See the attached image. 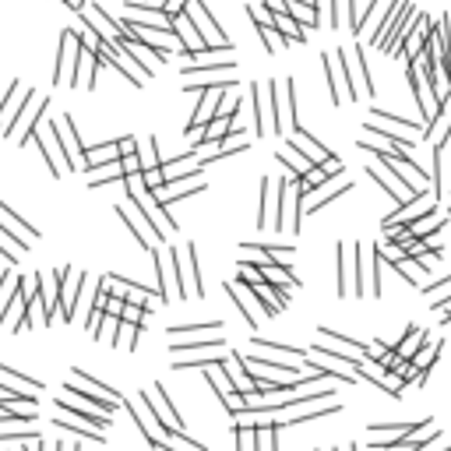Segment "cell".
Listing matches in <instances>:
<instances>
[{
	"mask_svg": "<svg viewBox=\"0 0 451 451\" xmlns=\"http://www.w3.org/2000/svg\"><path fill=\"white\" fill-rule=\"evenodd\" d=\"M222 332V321H208V324H191V328H169L173 339H184V335H216Z\"/></svg>",
	"mask_w": 451,
	"mask_h": 451,
	"instance_id": "83f0119b",
	"label": "cell"
},
{
	"mask_svg": "<svg viewBox=\"0 0 451 451\" xmlns=\"http://www.w3.org/2000/svg\"><path fill=\"white\" fill-rule=\"evenodd\" d=\"M18 251H28V240L14 236L8 226H0V254H4L11 264H18Z\"/></svg>",
	"mask_w": 451,
	"mask_h": 451,
	"instance_id": "9a60e30c",
	"label": "cell"
},
{
	"mask_svg": "<svg viewBox=\"0 0 451 451\" xmlns=\"http://www.w3.org/2000/svg\"><path fill=\"white\" fill-rule=\"evenodd\" d=\"M152 392H156V399H159L162 412L169 416V427H173V430H184V419H180V412L173 409V402H169V392H166V384H156Z\"/></svg>",
	"mask_w": 451,
	"mask_h": 451,
	"instance_id": "4316f807",
	"label": "cell"
},
{
	"mask_svg": "<svg viewBox=\"0 0 451 451\" xmlns=\"http://www.w3.org/2000/svg\"><path fill=\"white\" fill-rule=\"evenodd\" d=\"M173 261V251H156V272H159V296H162V304L169 300V264ZM176 279V272H173ZM176 296H180V279H176Z\"/></svg>",
	"mask_w": 451,
	"mask_h": 451,
	"instance_id": "8fae6325",
	"label": "cell"
},
{
	"mask_svg": "<svg viewBox=\"0 0 451 451\" xmlns=\"http://www.w3.org/2000/svg\"><path fill=\"white\" fill-rule=\"evenodd\" d=\"M198 349H208V353H216V349H222V339H180V342H173L169 346V353L173 356H184V353H198Z\"/></svg>",
	"mask_w": 451,
	"mask_h": 451,
	"instance_id": "e0dca14e",
	"label": "cell"
},
{
	"mask_svg": "<svg viewBox=\"0 0 451 451\" xmlns=\"http://www.w3.org/2000/svg\"><path fill=\"white\" fill-rule=\"evenodd\" d=\"M0 377H4L8 381V388H14V392H28V388H32V392H39V381H32V377H28V374H18L14 367H4V364H0Z\"/></svg>",
	"mask_w": 451,
	"mask_h": 451,
	"instance_id": "44dd1931",
	"label": "cell"
},
{
	"mask_svg": "<svg viewBox=\"0 0 451 451\" xmlns=\"http://www.w3.org/2000/svg\"><path fill=\"white\" fill-rule=\"evenodd\" d=\"M275 159H279V162H282V166H286V169L296 176V180H300V176H307V173L314 169V166H311L304 156H300V152H293L289 145H286V148H279V156H275Z\"/></svg>",
	"mask_w": 451,
	"mask_h": 451,
	"instance_id": "2e32d148",
	"label": "cell"
},
{
	"mask_svg": "<svg viewBox=\"0 0 451 451\" xmlns=\"http://www.w3.org/2000/svg\"><path fill=\"white\" fill-rule=\"evenodd\" d=\"M289 148H293V152H300V156H304L311 166H321V162H328V159H332V152H328V148L314 138V134H307L304 127H293V141H286Z\"/></svg>",
	"mask_w": 451,
	"mask_h": 451,
	"instance_id": "8992f818",
	"label": "cell"
},
{
	"mask_svg": "<svg viewBox=\"0 0 451 451\" xmlns=\"http://www.w3.org/2000/svg\"><path fill=\"white\" fill-rule=\"evenodd\" d=\"M56 409L64 412V416H71V419H81L85 427H92V430H99V434L109 427V416H103L99 409L85 406V402H78V399H71V395H56Z\"/></svg>",
	"mask_w": 451,
	"mask_h": 451,
	"instance_id": "277c9868",
	"label": "cell"
},
{
	"mask_svg": "<svg viewBox=\"0 0 451 451\" xmlns=\"http://www.w3.org/2000/svg\"><path fill=\"white\" fill-rule=\"evenodd\" d=\"M353 275H356L353 293L356 296H367V268H364V247H359V244H353Z\"/></svg>",
	"mask_w": 451,
	"mask_h": 451,
	"instance_id": "7402d4cb",
	"label": "cell"
},
{
	"mask_svg": "<svg viewBox=\"0 0 451 451\" xmlns=\"http://www.w3.org/2000/svg\"><path fill=\"white\" fill-rule=\"evenodd\" d=\"M64 4H67L71 11H78V14H81V11L88 8V0H64Z\"/></svg>",
	"mask_w": 451,
	"mask_h": 451,
	"instance_id": "60d3db41",
	"label": "cell"
},
{
	"mask_svg": "<svg viewBox=\"0 0 451 451\" xmlns=\"http://www.w3.org/2000/svg\"><path fill=\"white\" fill-rule=\"evenodd\" d=\"M18 451H21V448H18Z\"/></svg>",
	"mask_w": 451,
	"mask_h": 451,
	"instance_id": "7bdbcfd3",
	"label": "cell"
},
{
	"mask_svg": "<svg viewBox=\"0 0 451 451\" xmlns=\"http://www.w3.org/2000/svg\"><path fill=\"white\" fill-rule=\"evenodd\" d=\"M187 4H191V0H162V14L173 21L176 14H184V8H187Z\"/></svg>",
	"mask_w": 451,
	"mask_h": 451,
	"instance_id": "74e56055",
	"label": "cell"
},
{
	"mask_svg": "<svg viewBox=\"0 0 451 451\" xmlns=\"http://www.w3.org/2000/svg\"><path fill=\"white\" fill-rule=\"evenodd\" d=\"M374 113V120H377V124H384V120H388V124H399V127H406L409 134H416V131H423V127H419L416 124V120H409V116H399V113H388V109H370Z\"/></svg>",
	"mask_w": 451,
	"mask_h": 451,
	"instance_id": "f1b7e54d",
	"label": "cell"
},
{
	"mask_svg": "<svg viewBox=\"0 0 451 451\" xmlns=\"http://www.w3.org/2000/svg\"><path fill=\"white\" fill-rule=\"evenodd\" d=\"M138 335H141V328L127 324V321H120V332H116V346H124V349H138Z\"/></svg>",
	"mask_w": 451,
	"mask_h": 451,
	"instance_id": "4dcf8cb0",
	"label": "cell"
},
{
	"mask_svg": "<svg viewBox=\"0 0 451 451\" xmlns=\"http://www.w3.org/2000/svg\"><path fill=\"white\" fill-rule=\"evenodd\" d=\"M251 141L244 138V134H229V138H222L219 141V159H226V156H236V152H244Z\"/></svg>",
	"mask_w": 451,
	"mask_h": 451,
	"instance_id": "d6a6232c",
	"label": "cell"
},
{
	"mask_svg": "<svg viewBox=\"0 0 451 451\" xmlns=\"http://www.w3.org/2000/svg\"><path fill=\"white\" fill-rule=\"evenodd\" d=\"M124 184V166H120V159L106 162V166H96V169H88V184L92 187H103V184Z\"/></svg>",
	"mask_w": 451,
	"mask_h": 451,
	"instance_id": "7c38bea8",
	"label": "cell"
},
{
	"mask_svg": "<svg viewBox=\"0 0 451 451\" xmlns=\"http://www.w3.org/2000/svg\"><path fill=\"white\" fill-rule=\"evenodd\" d=\"M53 286H56V300H60V314H64V321H74L78 293L85 286V275H78L74 268H56V272H53Z\"/></svg>",
	"mask_w": 451,
	"mask_h": 451,
	"instance_id": "3957f363",
	"label": "cell"
},
{
	"mask_svg": "<svg viewBox=\"0 0 451 451\" xmlns=\"http://www.w3.org/2000/svg\"><path fill=\"white\" fill-rule=\"evenodd\" d=\"M116 332H120V317L103 314L99 324H96V332H92V339H99V342H106V346H116Z\"/></svg>",
	"mask_w": 451,
	"mask_h": 451,
	"instance_id": "603a6c76",
	"label": "cell"
},
{
	"mask_svg": "<svg viewBox=\"0 0 451 451\" xmlns=\"http://www.w3.org/2000/svg\"><path fill=\"white\" fill-rule=\"evenodd\" d=\"M78 39H74V28H64L56 39V64H53V81H60L67 74V67H78Z\"/></svg>",
	"mask_w": 451,
	"mask_h": 451,
	"instance_id": "52a82bcc",
	"label": "cell"
},
{
	"mask_svg": "<svg viewBox=\"0 0 451 451\" xmlns=\"http://www.w3.org/2000/svg\"><path fill=\"white\" fill-rule=\"evenodd\" d=\"M43 434L39 430H32V427H18V430H0V441H21V444H28V441H39Z\"/></svg>",
	"mask_w": 451,
	"mask_h": 451,
	"instance_id": "836d02e7",
	"label": "cell"
},
{
	"mask_svg": "<svg viewBox=\"0 0 451 451\" xmlns=\"http://www.w3.org/2000/svg\"><path fill=\"white\" fill-rule=\"evenodd\" d=\"M124 304H127L124 296H109V300H106V314H109V317H120V314H124Z\"/></svg>",
	"mask_w": 451,
	"mask_h": 451,
	"instance_id": "f35d334b",
	"label": "cell"
},
{
	"mask_svg": "<svg viewBox=\"0 0 451 451\" xmlns=\"http://www.w3.org/2000/svg\"><path fill=\"white\" fill-rule=\"evenodd\" d=\"M11 282H14V272H4V275H0V307H4L8 304V300H11Z\"/></svg>",
	"mask_w": 451,
	"mask_h": 451,
	"instance_id": "ab89813d",
	"label": "cell"
},
{
	"mask_svg": "<svg viewBox=\"0 0 451 451\" xmlns=\"http://www.w3.org/2000/svg\"><path fill=\"white\" fill-rule=\"evenodd\" d=\"M222 289H226V293L233 296V304H236V311H240V314H244V321H247V324L254 328V324H258V317H254V311H251V304H247V296H244V289H240L236 282H222Z\"/></svg>",
	"mask_w": 451,
	"mask_h": 451,
	"instance_id": "cb8c5ba5",
	"label": "cell"
},
{
	"mask_svg": "<svg viewBox=\"0 0 451 451\" xmlns=\"http://www.w3.org/2000/svg\"><path fill=\"white\" fill-rule=\"evenodd\" d=\"M423 346H430V332H423V328H406V335L399 339L395 353H399L402 359H412Z\"/></svg>",
	"mask_w": 451,
	"mask_h": 451,
	"instance_id": "30bf717a",
	"label": "cell"
},
{
	"mask_svg": "<svg viewBox=\"0 0 451 451\" xmlns=\"http://www.w3.org/2000/svg\"><path fill=\"white\" fill-rule=\"evenodd\" d=\"M32 141L39 145V152L46 156V166H50V173H53V176H60V173H67V162H64V152H60V145H56V138H53V131H50V124H46V131H43V127H36V134H32Z\"/></svg>",
	"mask_w": 451,
	"mask_h": 451,
	"instance_id": "ba28073f",
	"label": "cell"
},
{
	"mask_svg": "<svg viewBox=\"0 0 451 451\" xmlns=\"http://www.w3.org/2000/svg\"><path fill=\"white\" fill-rule=\"evenodd\" d=\"M324 81H328V92H332V103H346V92H342V85H339V71H335V53H328L324 56Z\"/></svg>",
	"mask_w": 451,
	"mask_h": 451,
	"instance_id": "ffe728a7",
	"label": "cell"
},
{
	"mask_svg": "<svg viewBox=\"0 0 451 451\" xmlns=\"http://www.w3.org/2000/svg\"><path fill=\"white\" fill-rule=\"evenodd\" d=\"M226 92L229 88H208V92H201V103H198V109H194V116H191V124H187V134H194L198 127H208L212 120L219 116V106L226 103Z\"/></svg>",
	"mask_w": 451,
	"mask_h": 451,
	"instance_id": "5b68a950",
	"label": "cell"
},
{
	"mask_svg": "<svg viewBox=\"0 0 451 451\" xmlns=\"http://www.w3.org/2000/svg\"><path fill=\"white\" fill-rule=\"evenodd\" d=\"M116 152H120V159H127V156H138V138H134V134H124V138H116Z\"/></svg>",
	"mask_w": 451,
	"mask_h": 451,
	"instance_id": "8d00e7d4",
	"label": "cell"
},
{
	"mask_svg": "<svg viewBox=\"0 0 451 451\" xmlns=\"http://www.w3.org/2000/svg\"><path fill=\"white\" fill-rule=\"evenodd\" d=\"M53 423L60 427V430H71V434H78V437H85V441H96V444H106V437L99 434V430H92V427H85V423H74L71 416H56Z\"/></svg>",
	"mask_w": 451,
	"mask_h": 451,
	"instance_id": "d6986e66",
	"label": "cell"
},
{
	"mask_svg": "<svg viewBox=\"0 0 451 451\" xmlns=\"http://www.w3.org/2000/svg\"><path fill=\"white\" fill-rule=\"evenodd\" d=\"M74 377H78V384L85 388V392H92V395H99V399H109V402H120V392H116V388H106L103 381L88 377L81 367H74Z\"/></svg>",
	"mask_w": 451,
	"mask_h": 451,
	"instance_id": "5bb4252c",
	"label": "cell"
},
{
	"mask_svg": "<svg viewBox=\"0 0 451 451\" xmlns=\"http://www.w3.org/2000/svg\"><path fill=\"white\" fill-rule=\"evenodd\" d=\"M335 254H339V296H349V279H346V261H349V254H346L342 244L335 247Z\"/></svg>",
	"mask_w": 451,
	"mask_h": 451,
	"instance_id": "e575fe53",
	"label": "cell"
},
{
	"mask_svg": "<svg viewBox=\"0 0 451 451\" xmlns=\"http://www.w3.org/2000/svg\"><path fill=\"white\" fill-rule=\"evenodd\" d=\"M50 131L60 145V152H64L67 169H81L85 166V141H78V134H74V120L67 113H60V116L50 120Z\"/></svg>",
	"mask_w": 451,
	"mask_h": 451,
	"instance_id": "7a4b0ae2",
	"label": "cell"
},
{
	"mask_svg": "<svg viewBox=\"0 0 451 451\" xmlns=\"http://www.w3.org/2000/svg\"><path fill=\"white\" fill-rule=\"evenodd\" d=\"M441 226H444V216L437 212V204H434L430 212H423L416 222H409V233H412L416 240H430V236L441 233Z\"/></svg>",
	"mask_w": 451,
	"mask_h": 451,
	"instance_id": "9c48e42d",
	"label": "cell"
},
{
	"mask_svg": "<svg viewBox=\"0 0 451 451\" xmlns=\"http://www.w3.org/2000/svg\"><path fill=\"white\" fill-rule=\"evenodd\" d=\"M184 14H187V21L194 25V32L201 36V43L208 50H229L233 53V43L226 36V28H219V21L212 18V11L204 8V0H191V4L184 8Z\"/></svg>",
	"mask_w": 451,
	"mask_h": 451,
	"instance_id": "6da1fadb",
	"label": "cell"
},
{
	"mask_svg": "<svg viewBox=\"0 0 451 451\" xmlns=\"http://www.w3.org/2000/svg\"><path fill=\"white\" fill-rule=\"evenodd\" d=\"M353 60H356V67H359V85H364V92L374 96V85H370V71H367V53H364V46H356V50H353Z\"/></svg>",
	"mask_w": 451,
	"mask_h": 451,
	"instance_id": "1f68e13d",
	"label": "cell"
},
{
	"mask_svg": "<svg viewBox=\"0 0 451 451\" xmlns=\"http://www.w3.org/2000/svg\"><path fill=\"white\" fill-rule=\"evenodd\" d=\"M448 219H451V212H448Z\"/></svg>",
	"mask_w": 451,
	"mask_h": 451,
	"instance_id": "b9f144b4",
	"label": "cell"
},
{
	"mask_svg": "<svg viewBox=\"0 0 451 451\" xmlns=\"http://www.w3.org/2000/svg\"><path fill=\"white\" fill-rule=\"evenodd\" d=\"M138 159H141V173L159 169V166H162V162H159V141H156V138L138 141Z\"/></svg>",
	"mask_w": 451,
	"mask_h": 451,
	"instance_id": "ac0fdd59",
	"label": "cell"
},
{
	"mask_svg": "<svg viewBox=\"0 0 451 451\" xmlns=\"http://www.w3.org/2000/svg\"><path fill=\"white\" fill-rule=\"evenodd\" d=\"M233 434H236V451H254V434H258V430L233 427Z\"/></svg>",
	"mask_w": 451,
	"mask_h": 451,
	"instance_id": "d590c367",
	"label": "cell"
},
{
	"mask_svg": "<svg viewBox=\"0 0 451 451\" xmlns=\"http://www.w3.org/2000/svg\"><path fill=\"white\" fill-rule=\"evenodd\" d=\"M187 261H191V275H194V282H198V289H201V268H198V244H187ZM204 293V289H201ZM191 296V289H187V275L180 272V300H187Z\"/></svg>",
	"mask_w": 451,
	"mask_h": 451,
	"instance_id": "d4e9b609",
	"label": "cell"
},
{
	"mask_svg": "<svg viewBox=\"0 0 451 451\" xmlns=\"http://www.w3.org/2000/svg\"><path fill=\"white\" fill-rule=\"evenodd\" d=\"M258 349H268V353H279V356H289V359H307V353L304 349H296V346H282V342H275V339H251Z\"/></svg>",
	"mask_w": 451,
	"mask_h": 451,
	"instance_id": "484cf974",
	"label": "cell"
},
{
	"mask_svg": "<svg viewBox=\"0 0 451 451\" xmlns=\"http://www.w3.org/2000/svg\"><path fill=\"white\" fill-rule=\"evenodd\" d=\"M272 191H275L272 180H261V212H258V226H264V229H268V212H272V204H275Z\"/></svg>",
	"mask_w": 451,
	"mask_h": 451,
	"instance_id": "f546056e",
	"label": "cell"
},
{
	"mask_svg": "<svg viewBox=\"0 0 451 451\" xmlns=\"http://www.w3.org/2000/svg\"><path fill=\"white\" fill-rule=\"evenodd\" d=\"M0 222H8V229H11L14 236H21V240H39V229H36V226H28L21 216H14L8 204H0Z\"/></svg>",
	"mask_w": 451,
	"mask_h": 451,
	"instance_id": "4fadbf2b",
	"label": "cell"
}]
</instances>
